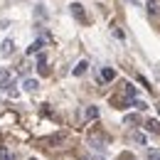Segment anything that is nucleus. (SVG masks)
<instances>
[{
  "label": "nucleus",
  "mask_w": 160,
  "mask_h": 160,
  "mask_svg": "<svg viewBox=\"0 0 160 160\" xmlns=\"http://www.w3.org/2000/svg\"><path fill=\"white\" fill-rule=\"evenodd\" d=\"M69 10H72V15H74L79 22H86V12H84V8H81L79 2H72V5H69Z\"/></svg>",
  "instance_id": "f257e3e1"
},
{
  "label": "nucleus",
  "mask_w": 160,
  "mask_h": 160,
  "mask_svg": "<svg viewBox=\"0 0 160 160\" xmlns=\"http://www.w3.org/2000/svg\"><path fill=\"white\" fill-rule=\"evenodd\" d=\"M89 143H91V148H96L99 153H103V150H106V140H103V136H99V133H96V136H91V138H89Z\"/></svg>",
  "instance_id": "f03ea898"
},
{
  "label": "nucleus",
  "mask_w": 160,
  "mask_h": 160,
  "mask_svg": "<svg viewBox=\"0 0 160 160\" xmlns=\"http://www.w3.org/2000/svg\"><path fill=\"white\" fill-rule=\"evenodd\" d=\"M12 52H15V42L12 40H5L2 44H0V54H2V57H10Z\"/></svg>",
  "instance_id": "7ed1b4c3"
},
{
  "label": "nucleus",
  "mask_w": 160,
  "mask_h": 160,
  "mask_svg": "<svg viewBox=\"0 0 160 160\" xmlns=\"http://www.w3.org/2000/svg\"><path fill=\"white\" fill-rule=\"evenodd\" d=\"M22 89L32 94V91H37V89H40V81H37V79H25V81H22Z\"/></svg>",
  "instance_id": "20e7f679"
},
{
  "label": "nucleus",
  "mask_w": 160,
  "mask_h": 160,
  "mask_svg": "<svg viewBox=\"0 0 160 160\" xmlns=\"http://www.w3.org/2000/svg\"><path fill=\"white\" fill-rule=\"evenodd\" d=\"M101 79L103 81H113L116 79V72H113L111 67H103V69H101Z\"/></svg>",
  "instance_id": "39448f33"
},
{
  "label": "nucleus",
  "mask_w": 160,
  "mask_h": 160,
  "mask_svg": "<svg viewBox=\"0 0 160 160\" xmlns=\"http://www.w3.org/2000/svg\"><path fill=\"white\" fill-rule=\"evenodd\" d=\"M10 79H12V72L5 69V67H0V84L5 86V84H10Z\"/></svg>",
  "instance_id": "423d86ee"
},
{
  "label": "nucleus",
  "mask_w": 160,
  "mask_h": 160,
  "mask_svg": "<svg viewBox=\"0 0 160 160\" xmlns=\"http://www.w3.org/2000/svg\"><path fill=\"white\" fill-rule=\"evenodd\" d=\"M86 69H89V62L81 59L77 67H74V77H81V74H86Z\"/></svg>",
  "instance_id": "0eeeda50"
},
{
  "label": "nucleus",
  "mask_w": 160,
  "mask_h": 160,
  "mask_svg": "<svg viewBox=\"0 0 160 160\" xmlns=\"http://www.w3.org/2000/svg\"><path fill=\"white\" fill-rule=\"evenodd\" d=\"M145 128H148L150 133H158V136H160V123H158V121H153V118L145 121Z\"/></svg>",
  "instance_id": "6e6552de"
},
{
  "label": "nucleus",
  "mask_w": 160,
  "mask_h": 160,
  "mask_svg": "<svg viewBox=\"0 0 160 160\" xmlns=\"http://www.w3.org/2000/svg\"><path fill=\"white\" fill-rule=\"evenodd\" d=\"M148 12H150V15H158L160 12V2L158 0H148Z\"/></svg>",
  "instance_id": "1a4fd4ad"
},
{
  "label": "nucleus",
  "mask_w": 160,
  "mask_h": 160,
  "mask_svg": "<svg viewBox=\"0 0 160 160\" xmlns=\"http://www.w3.org/2000/svg\"><path fill=\"white\" fill-rule=\"evenodd\" d=\"M44 44V40H35L30 47H27V54H35V52H40V47Z\"/></svg>",
  "instance_id": "9d476101"
},
{
  "label": "nucleus",
  "mask_w": 160,
  "mask_h": 160,
  "mask_svg": "<svg viewBox=\"0 0 160 160\" xmlns=\"http://www.w3.org/2000/svg\"><path fill=\"white\" fill-rule=\"evenodd\" d=\"M0 160H15V158H12V153H10V150H8L5 145L0 148Z\"/></svg>",
  "instance_id": "9b49d317"
},
{
  "label": "nucleus",
  "mask_w": 160,
  "mask_h": 160,
  "mask_svg": "<svg viewBox=\"0 0 160 160\" xmlns=\"http://www.w3.org/2000/svg\"><path fill=\"white\" fill-rule=\"evenodd\" d=\"M96 116H99V108L96 106H89L86 108V118H96Z\"/></svg>",
  "instance_id": "f8f14e48"
},
{
  "label": "nucleus",
  "mask_w": 160,
  "mask_h": 160,
  "mask_svg": "<svg viewBox=\"0 0 160 160\" xmlns=\"http://www.w3.org/2000/svg\"><path fill=\"white\" fill-rule=\"evenodd\" d=\"M145 158H148V160H160V150H148Z\"/></svg>",
  "instance_id": "ddd939ff"
},
{
  "label": "nucleus",
  "mask_w": 160,
  "mask_h": 160,
  "mask_svg": "<svg viewBox=\"0 0 160 160\" xmlns=\"http://www.w3.org/2000/svg\"><path fill=\"white\" fill-rule=\"evenodd\" d=\"M133 140H136L138 145H145V136H143V133H133Z\"/></svg>",
  "instance_id": "4468645a"
},
{
  "label": "nucleus",
  "mask_w": 160,
  "mask_h": 160,
  "mask_svg": "<svg viewBox=\"0 0 160 160\" xmlns=\"http://www.w3.org/2000/svg\"><path fill=\"white\" fill-rule=\"evenodd\" d=\"M118 160H136V158H133L131 153H121V155H118Z\"/></svg>",
  "instance_id": "2eb2a0df"
},
{
  "label": "nucleus",
  "mask_w": 160,
  "mask_h": 160,
  "mask_svg": "<svg viewBox=\"0 0 160 160\" xmlns=\"http://www.w3.org/2000/svg\"><path fill=\"white\" fill-rule=\"evenodd\" d=\"M91 160H101V158H91Z\"/></svg>",
  "instance_id": "dca6fc26"
}]
</instances>
